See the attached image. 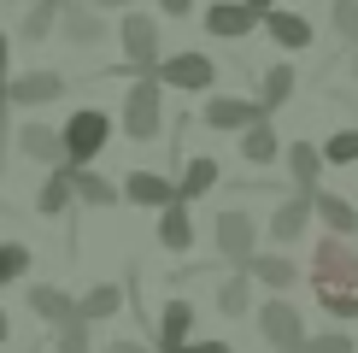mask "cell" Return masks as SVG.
<instances>
[{"mask_svg":"<svg viewBox=\"0 0 358 353\" xmlns=\"http://www.w3.org/2000/svg\"><path fill=\"white\" fill-rule=\"evenodd\" d=\"M53 100H65V77L59 71H24V77H6V106H53Z\"/></svg>","mask_w":358,"mask_h":353,"instance_id":"obj_7","label":"cell"},{"mask_svg":"<svg viewBox=\"0 0 358 353\" xmlns=\"http://www.w3.org/2000/svg\"><path fill=\"white\" fill-rule=\"evenodd\" d=\"M18 153L36 159V165H65V153H59V130H48V124H24L18 130Z\"/></svg>","mask_w":358,"mask_h":353,"instance_id":"obj_24","label":"cell"},{"mask_svg":"<svg viewBox=\"0 0 358 353\" xmlns=\"http://www.w3.org/2000/svg\"><path fill=\"white\" fill-rule=\"evenodd\" d=\"M317 153H323V165H358V130H335Z\"/></svg>","mask_w":358,"mask_h":353,"instance_id":"obj_30","label":"cell"},{"mask_svg":"<svg viewBox=\"0 0 358 353\" xmlns=\"http://www.w3.org/2000/svg\"><path fill=\"white\" fill-rule=\"evenodd\" d=\"M18 277H29V247L24 242H0V289L18 283Z\"/></svg>","mask_w":358,"mask_h":353,"instance_id":"obj_31","label":"cell"},{"mask_svg":"<svg viewBox=\"0 0 358 353\" xmlns=\"http://www.w3.org/2000/svg\"><path fill=\"white\" fill-rule=\"evenodd\" d=\"M117 195L136 200V206H153V212H159V206H171V200H176V183H171V176H159V171H129Z\"/></svg>","mask_w":358,"mask_h":353,"instance_id":"obj_16","label":"cell"},{"mask_svg":"<svg viewBox=\"0 0 358 353\" xmlns=\"http://www.w3.org/2000/svg\"><path fill=\"white\" fill-rule=\"evenodd\" d=\"M12 6H29V0H12Z\"/></svg>","mask_w":358,"mask_h":353,"instance_id":"obj_43","label":"cell"},{"mask_svg":"<svg viewBox=\"0 0 358 353\" xmlns=\"http://www.w3.org/2000/svg\"><path fill=\"white\" fill-rule=\"evenodd\" d=\"M159 247H165V254H188V247H194V218H188V200L159 206Z\"/></svg>","mask_w":358,"mask_h":353,"instance_id":"obj_18","label":"cell"},{"mask_svg":"<svg viewBox=\"0 0 358 353\" xmlns=\"http://www.w3.org/2000/svg\"><path fill=\"white\" fill-rule=\"evenodd\" d=\"M306 230H311V188H294L271 212V242H306Z\"/></svg>","mask_w":358,"mask_h":353,"instance_id":"obj_14","label":"cell"},{"mask_svg":"<svg viewBox=\"0 0 358 353\" xmlns=\"http://www.w3.org/2000/svg\"><path fill=\"white\" fill-rule=\"evenodd\" d=\"M194 335V306L188 300H165V312H159V347L153 353H176Z\"/></svg>","mask_w":358,"mask_h":353,"instance_id":"obj_20","label":"cell"},{"mask_svg":"<svg viewBox=\"0 0 358 353\" xmlns=\"http://www.w3.org/2000/svg\"><path fill=\"white\" fill-rule=\"evenodd\" d=\"M241 271L252 277V289H294L300 283V265H294L288 254H259V247L241 259Z\"/></svg>","mask_w":358,"mask_h":353,"instance_id":"obj_13","label":"cell"},{"mask_svg":"<svg viewBox=\"0 0 358 353\" xmlns=\"http://www.w3.org/2000/svg\"><path fill=\"white\" fill-rule=\"evenodd\" d=\"M247 6H252V12H264V6H276V0H247Z\"/></svg>","mask_w":358,"mask_h":353,"instance_id":"obj_39","label":"cell"},{"mask_svg":"<svg viewBox=\"0 0 358 353\" xmlns=\"http://www.w3.org/2000/svg\"><path fill=\"white\" fill-rule=\"evenodd\" d=\"M241 159L247 165H276L282 159V136L271 130V118H252V124L241 130Z\"/></svg>","mask_w":358,"mask_h":353,"instance_id":"obj_19","label":"cell"},{"mask_svg":"<svg viewBox=\"0 0 358 353\" xmlns=\"http://www.w3.org/2000/svg\"><path fill=\"white\" fill-rule=\"evenodd\" d=\"M282 159H288L294 188H317V176H323V153H317L311 141H282Z\"/></svg>","mask_w":358,"mask_h":353,"instance_id":"obj_22","label":"cell"},{"mask_svg":"<svg viewBox=\"0 0 358 353\" xmlns=\"http://www.w3.org/2000/svg\"><path fill=\"white\" fill-rule=\"evenodd\" d=\"M252 118H271V112H264L259 100H241V95H217V100L200 106V124L206 130H247Z\"/></svg>","mask_w":358,"mask_h":353,"instance_id":"obj_11","label":"cell"},{"mask_svg":"<svg viewBox=\"0 0 358 353\" xmlns=\"http://www.w3.org/2000/svg\"><path fill=\"white\" fill-rule=\"evenodd\" d=\"M306 6H311V0H306Z\"/></svg>","mask_w":358,"mask_h":353,"instance_id":"obj_44","label":"cell"},{"mask_svg":"<svg viewBox=\"0 0 358 353\" xmlns=\"http://www.w3.org/2000/svg\"><path fill=\"white\" fill-rule=\"evenodd\" d=\"M129 0H94V12H124Z\"/></svg>","mask_w":358,"mask_h":353,"instance_id":"obj_38","label":"cell"},{"mask_svg":"<svg viewBox=\"0 0 358 353\" xmlns=\"http://www.w3.org/2000/svg\"><path fill=\"white\" fill-rule=\"evenodd\" d=\"M352 77H358V41H352Z\"/></svg>","mask_w":358,"mask_h":353,"instance_id":"obj_40","label":"cell"},{"mask_svg":"<svg viewBox=\"0 0 358 353\" xmlns=\"http://www.w3.org/2000/svg\"><path fill=\"white\" fill-rule=\"evenodd\" d=\"M294 88H300V71H294V65H271V71H264V83H259V106H264V112L288 106Z\"/></svg>","mask_w":358,"mask_h":353,"instance_id":"obj_28","label":"cell"},{"mask_svg":"<svg viewBox=\"0 0 358 353\" xmlns=\"http://www.w3.org/2000/svg\"><path fill=\"white\" fill-rule=\"evenodd\" d=\"M0 342H6V312H0Z\"/></svg>","mask_w":358,"mask_h":353,"instance_id":"obj_41","label":"cell"},{"mask_svg":"<svg viewBox=\"0 0 358 353\" xmlns=\"http://www.w3.org/2000/svg\"><path fill=\"white\" fill-rule=\"evenodd\" d=\"M259 335H264V347L288 353V347L306 335V312H300L294 300H282V294H276V300H264V306H259Z\"/></svg>","mask_w":358,"mask_h":353,"instance_id":"obj_6","label":"cell"},{"mask_svg":"<svg viewBox=\"0 0 358 353\" xmlns=\"http://www.w3.org/2000/svg\"><path fill=\"white\" fill-rule=\"evenodd\" d=\"M329 12H335V29H341V41H358V0H329Z\"/></svg>","mask_w":358,"mask_h":353,"instance_id":"obj_33","label":"cell"},{"mask_svg":"<svg viewBox=\"0 0 358 353\" xmlns=\"http://www.w3.org/2000/svg\"><path fill=\"white\" fill-rule=\"evenodd\" d=\"M117 41H124V65L129 71H153V59L165 53L159 48V18H147V12H124V18H117Z\"/></svg>","mask_w":358,"mask_h":353,"instance_id":"obj_5","label":"cell"},{"mask_svg":"<svg viewBox=\"0 0 358 353\" xmlns=\"http://www.w3.org/2000/svg\"><path fill=\"white\" fill-rule=\"evenodd\" d=\"M0 106H6V83H0Z\"/></svg>","mask_w":358,"mask_h":353,"instance_id":"obj_42","label":"cell"},{"mask_svg":"<svg viewBox=\"0 0 358 353\" xmlns=\"http://www.w3.org/2000/svg\"><path fill=\"white\" fill-rule=\"evenodd\" d=\"M352 347H358V342H352L347 330H323V335H300L288 353H352Z\"/></svg>","mask_w":358,"mask_h":353,"instance_id":"obj_29","label":"cell"},{"mask_svg":"<svg viewBox=\"0 0 358 353\" xmlns=\"http://www.w3.org/2000/svg\"><path fill=\"white\" fill-rule=\"evenodd\" d=\"M94 342H88V324L83 318H71V324H59V335H53V353H88Z\"/></svg>","mask_w":358,"mask_h":353,"instance_id":"obj_32","label":"cell"},{"mask_svg":"<svg viewBox=\"0 0 358 353\" xmlns=\"http://www.w3.org/2000/svg\"><path fill=\"white\" fill-rule=\"evenodd\" d=\"M311 289H317L323 312L358 318V247L347 235H329V242L311 247Z\"/></svg>","mask_w":358,"mask_h":353,"instance_id":"obj_1","label":"cell"},{"mask_svg":"<svg viewBox=\"0 0 358 353\" xmlns=\"http://www.w3.org/2000/svg\"><path fill=\"white\" fill-rule=\"evenodd\" d=\"M159 6H165L171 18H188V12H194V0H159Z\"/></svg>","mask_w":358,"mask_h":353,"instance_id":"obj_36","label":"cell"},{"mask_svg":"<svg viewBox=\"0 0 358 353\" xmlns=\"http://www.w3.org/2000/svg\"><path fill=\"white\" fill-rule=\"evenodd\" d=\"M59 29H65V41H71V48H100V41L112 36L106 12H94V6H77V0H71L65 12H59Z\"/></svg>","mask_w":358,"mask_h":353,"instance_id":"obj_12","label":"cell"},{"mask_svg":"<svg viewBox=\"0 0 358 353\" xmlns=\"http://www.w3.org/2000/svg\"><path fill=\"white\" fill-rule=\"evenodd\" d=\"M100 353H153V347H147V342H136V335H117V342H106Z\"/></svg>","mask_w":358,"mask_h":353,"instance_id":"obj_35","label":"cell"},{"mask_svg":"<svg viewBox=\"0 0 358 353\" xmlns=\"http://www.w3.org/2000/svg\"><path fill=\"white\" fill-rule=\"evenodd\" d=\"M153 77H159V88L206 95V88L217 83V65H212V53H194V48H182V53H159V59H153Z\"/></svg>","mask_w":358,"mask_h":353,"instance_id":"obj_4","label":"cell"},{"mask_svg":"<svg viewBox=\"0 0 358 353\" xmlns=\"http://www.w3.org/2000/svg\"><path fill=\"white\" fill-rule=\"evenodd\" d=\"M6 59H12V36L0 29V83H6Z\"/></svg>","mask_w":358,"mask_h":353,"instance_id":"obj_37","label":"cell"},{"mask_svg":"<svg viewBox=\"0 0 358 353\" xmlns=\"http://www.w3.org/2000/svg\"><path fill=\"white\" fill-rule=\"evenodd\" d=\"M112 124H124L129 141H159V130H165V88H159V77L147 71L141 83H129L124 95V118H112Z\"/></svg>","mask_w":358,"mask_h":353,"instance_id":"obj_3","label":"cell"},{"mask_svg":"<svg viewBox=\"0 0 358 353\" xmlns=\"http://www.w3.org/2000/svg\"><path fill=\"white\" fill-rule=\"evenodd\" d=\"M311 212L329 224V235H358V206L335 188H311Z\"/></svg>","mask_w":358,"mask_h":353,"instance_id":"obj_17","label":"cell"},{"mask_svg":"<svg viewBox=\"0 0 358 353\" xmlns=\"http://www.w3.org/2000/svg\"><path fill=\"white\" fill-rule=\"evenodd\" d=\"M176 353H235V347H229V342H212V335H206V342H194V335H188Z\"/></svg>","mask_w":358,"mask_h":353,"instance_id":"obj_34","label":"cell"},{"mask_svg":"<svg viewBox=\"0 0 358 353\" xmlns=\"http://www.w3.org/2000/svg\"><path fill=\"white\" fill-rule=\"evenodd\" d=\"M217 183H223L217 159H206V153H200V159H188V165H182V183H176V200H188V206H194L200 195H212Z\"/></svg>","mask_w":358,"mask_h":353,"instance_id":"obj_23","label":"cell"},{"mask_svg":"<svg viewBox=\"0 0 358 353\" xmlns=\"http://www.w3.org/2000/svg\"><path fill=\"white\" fill-rule=\"evenodd\" d=\"M212 242H217V254L229 259V265H241L252 247H259V224H252V212H217L212 218Z\"/></svg>","mask_w":358,"mask_h":353,"instance_id":"obj_8","label":"cell"},{"mask_svg":"<svg viewBox=\"0 0 358 353\" xmlns=\"http://www.w3.org/2000/svg\"><path fill=\"white\" fill-rule=\"evenodd\" d=\"M24 300H29V312H36L41 324H53V330L77 318V294H65V289H53V283H29Z\"/></svg>","mask_w":358,"mask_h":353,"instance_id":"obj_15","label":"cell"},{"mask_svg":"<svg viewBox=\"0 0 358 353\" xmlns=\"http://www.w3.org/2000/svg\"><path fill=\"white\" fill-rule=\"evenodd\" d=\"M71 200H77V195H71V165H53V176L36 188V212L41 218H65Z\"/></svg>","mask_w":358,"mask_h":353,"instance_id":"obj_25","label":"cell"},{"mask_svg":"<svg viewBox=\"0 0 358 353\" xmlns=\"http://www.w3.org/2000/svg\"><path fill=\"white\" fill-rule=\"evenodd\" d=\"M112 112H100V106H83V112H71L65 118V130H59V153H65V165H94L100 153H106V141H112Z\"/></svg>","mask_w":358,"mask_h":353,"instance_id":"obj_2","label":"cell"},{"mask_svg":"<svg viewBox=\"0 0 358 353\" xmlns=\"http://www.w3.org/2000/svg\"><path fill=\"white\" fill-rule=\"evenodd\" d=\"M117 312H124V283H94V289L77 300V318H83V324H106V318H117Z\"/></svg>","mask_w":358,"mask_h":353,"instance_id":"obj_21","label":"cell"},{"mask_svg":"<svg viewBox=\"0 0 358 353\" xmlns=\"http://www.w3.org/2000/svg\"><path fill=\"white\" fill-rule=\"evenodd\" d=\"M259 24H264V36H271L282 53H306V48H311V18H306V12L264 6V12H259Z\"/></svg>","mask_w":358,"mask_h":353,"instance_id":"obj_10","label":"cell"},{"mask_svg":"<svg viewBox=\"0 0 358 353\" xmlns=\"http://www.w3.org/2000/svg\"><path fill=\"white\" fill-rule=\"evenodd\" d=\"M212 300H217L223 318H247V312H252V277H247V271L223 277V283L212 289Z\"/></svg>","mask_w":358,"mask_h":353,"instance_id":"obj_27","label":"cell"},{"mask_svg":"<svg viewBox=\"0 0 358 353\" xmlns=\"http://www.w3.org/2000/svg\"><path fill=\"white\" fill-rule=\"evenodd\" d=\"M200 24H206V36H217V41H241L259 29V12L247 6V0H212V6L200 12Z\"/></svg>","mask_w":358,"mask_h":353,"instance_id":"obj_9","label":"cell"},{"mask_svg":"<svg viewBox=\"0 0 358 353\" xmlns=\"http://www.w3.org/2000/svg\"><path fill=\"white\" fill-rule=\"evenodd\" d=\"M71 195H77L83 206H117V200H124L117 183H106V176L88 171V165H71Z\"/></svg>","mask_w":358,"mask_h":353,"instance_id":"obj_26","label":"cell"}]
</instances>
